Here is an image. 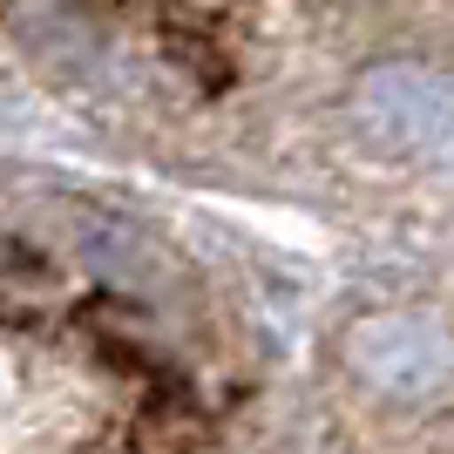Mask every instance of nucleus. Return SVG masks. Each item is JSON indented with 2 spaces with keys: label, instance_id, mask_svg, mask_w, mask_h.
<instances>
[{
  "label": "nucleus",
  "instance_id": "nucleus-3",
  "mask_svg": "<svg viewBox=\"0 0 454 454\" xmlns=\"http://www.w3.org/2000/svg\"><path fill=\"white\" fill-rule=\"evenodd\" d=\"M68 251H75L95 278L122 285V292H143V299L170 292V258H163V245H156L143 224H129V217L68 210Z\"/></svg>",
  "mask_w": 454,
  "mask_h": 454
},
{
  "label": "nucleus",
  "instance_id": "nucleus-2",
  "mask_svg": "<svg viewBox=\"0 0 454 454\" xmlns=\"http://www.w3.org/2000/svg\"><path fill=\"white\" fill-rule=\"evenodd\" d=\"M353 115L394 150L454 156V75H441L427 61H373V68H360Z\"/></svg>",
  "mask_w": 454,
  "mask_h": 454
},
{
  "label": "nucleus",
  "instance_id": "nucleus-1",
  "mask_svg": "<svg viewBox=\"0 0 454 454\" xmlns=\"http://www.w3.org/2000/svg\"><path fill=\"white\" fill-rule=\"evenodd\" d=\"M346 366L353 380H366L380 400L420 407L441 400L454 387V333L434 312H366L346 325Z\"/></svg>",
  "mask_w": 454,
  "mask_h": 454
}]
</instances>
